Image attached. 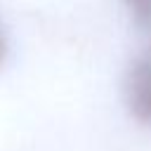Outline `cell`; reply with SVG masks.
<instances>
[{
    "instance_id": "obj_1",
    "label": "cell",
    "mask_w": 151,
    "mask_h": 151,
    "mask_svg": "<svg viewBox=\"0 0 151 151\" xmlns=\"http://www.w3.org/2000/svg\"><path fill=\"white\" fill-rule=\"evenodd\" d=\"M125 99L130 113L139 123L151 125V47L132 59L125 78Z\"/></svg>"
},
{
    "instance_id": "obj_2",
    "label": "cell",
    "mask_w": 151,
    "mask_h": 151,
    "mask_svg": "<svg viewBox=\"0 0 151 151\" xmlns=\"http://www.w3.org/2000/svg\"><path fill=\"white\" fill-rule=\"evenodd\" d=\"M125 5L139 24L151 28V0H125Z\"/></svg>"
},
{
    "instance_id": "obj_3",
    "label": "cell",
    "mask_w": 151,
    "mask_h": 151,
    "mask_svg": "<svg viewBox=\"0 0 151 151\" xmlns=\"http://www.w3.org/2000/svg\"><path fill=\"white\" fill-rule=\"evenodd\" d=\"M5 54H7V38H5V33H2V28H0V64H2Z\"/></svg>"
}]
</instances>
